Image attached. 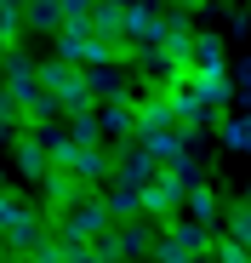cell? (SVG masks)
<instances>
[{"label": "cell", "mask_w": 251, "mask_h": 263, "mask_svg": "<svg viewBox=\"0 0 251 263\" xmlns=\"http://www.w3.org/2000/svg\"><path fill=\"white\" fill-rule=\"evenodd\" d=\"M154 263H194L212 252V235H205L200 223H165V235H154Z\"/></svg>", "instance_id": "6da1fadb"}, {"label": "cell", "mask_w": 251, "mask_h": 263, "mask_svg": "<svg viewBox=\"0 0 251 263\" xmlns=\"http://www.w3.org/2000/svg\"><path fill=\"white\" fill-rule=\"evenodd\" d=\"M52 229L69 240V246H92L103 229H109V206L97 200V195H86V200H80V206H69L63 217H52Z\"/></svg>", "instance_id": "7a4b0ae2"}, {"label": "cell", "mask_w": 251, "mask_h": 263, "mask_svg": "<svg viewBox=\"0 0 251 263\" xmlns=\"http://www.w3.org/2000/svg\"><path fill=\"white\" fill-rule=\"evenodd\" d=\"M34 74H40V92L63 103V115H69V109H92L86 80H80V69H74V63H57V58H52V63H34Z\"/></svg>", "instance_id": "3957f363"}, {"label": "cell", "mask_w": 251, "mask_h": 263, "mask_svg": "<svg viewBox=\"0 0 251 263\" xmlns=\"http://www.w3.org/2000/svg\"><path fill=\"white\" fill-rule=\"evenodd\" d=\"M0 98H6L17 115L40 98V74H34V63L23 52H0Z\"/></svg>", "instance_id": "277c9868"}, {"label": "cell", "mask_w": 251, "mask_h": 263, "mask_svg": "<svg viewBox=\"0 0 251 263\" xmlns=\"http://www.w3.org/2000/svg\"><path fill=\"white\" fill-rule=\"evenodd\" d=\"M183 195H189V183H177L172 172H154V183H149V189H137V200H143V217H149V223H177Z\"/></svg>", "instance_id": "5b68a950"}, {"label": "cell", "mask_w": 251, "mask_h": 263, "mask_svg": "<svg viewBox=\"0 0 251 263\" xmlns=\"http://www.w3.org/2000/svg\"><path fill=\"white\" fill-rule=\"evenodd\" d=\"M86 29H92V40L109 46V58H132V40H126V0H97Z\"/></svg>", "instance_id": "8992f818"}, {"label": "cell", "mask_w": 251, "mask_h": 263, "mask_svg": "<svg viewBox=\"0 0 251 263\" xmlns=\"http://www.w3.org/2000/svg\"><path fill=\"white\" fill-rule=\"evenodd\" d=\"M126 40H132V52H154L165 40V12L154 6V0H126Z\"/></svg>", "instance_id": "52a82bcc"}, {"label": "cell", "mask_w": 251, "mask_h": 263, "mask_svg": "<svg viewBox=\"0 0 251 263\" xmlns=\"http://www.w3.org/2000/svg\"><path fill=\"white\" fill-rule=\"evenodd\" d=\"M109 160H114V183H126V189H149V183H154V172H160V160H154L143 143L120 149V155H109Z\"/></svg>", "instance_id": "ba28073f"}, {"label": "cell", "mask_w": 251, "mask_h": 263, "mask_svg": "<svg viewBox=\"0 0 251 263\" xmlns=\"http://www.w3.org/2000/svg\"><path fill=\"white\" fill-rule=\"evenodd\" d=\"M189 86H194V98L212 109V115L234 98V74H228V69H205V74H200V69H189Z\"/></svg>", "instance_id": "9c48e42d"}, {"label": "cell", "mask_w": 251, "mask_h": 263, "mask_svg": "<svg viewBox=\"0 0 251 263\" xmlns=\"http://www.w3.org/2000/svg\"><path fill=\"white\" fill-rule=\"evenodd\" d=\"M132 120H137V132H132V138L143 143V138H154V132H172L177 120H172V109H165V98L160 92H149V98H137L132 103Z\"/></svg>", "instance_id": "30bf717a"}, {"label": "cell", "mask_w": 251, "mask_h": 263, "mask_svg": "<svg viewBox=\"0 0 251 263\" xmlns=\"http://www.w3.org/2000/svg\"><path fill=\"white\" fill-rule=\"evenodd\" d=\"M40 183H46V200H52V217H63L69 206H80V200L92 195V189H80V183L69 178V172H46V178H40Z\"/></svg>", "instance_id": "8fae6325"}, {"label": "cell", "mask_w": 251, "mask_h": 263, "mask_svg": "<svg viewBox=\"0 0 251 263\" xmlns=\"http://www.w3.org/2000/svg\"><path fill=\"white\" fill-rule=\"evenodd\" d=\"M40 235H46V217H40V212H23L17 223L6 229V252H12L17 263H23V257H29V246H34Z\"/></svg>", "instance_id": "7c38bea8"}, {"label": "cell", "mask_w": 251, "mask_h": 263, "mask_svg": "<svg viewBox=\"0 0 251 263\" xmlns=\"http://www.w3.org/2000/svg\"><path fill=\"white\" fill-rule=\"evenodd\" d=\"M63 138L74 149H103V126H97V109H69V132Z\"/></svg>", "instance_id": "4fadbf2b"}, {"label": "cell", "mask_w": 251, "mask_h": 263, "mask_svg": "<svg viewBox=\"0 0 251 263\" xmlns=\"http://www.w3.org/2000/svg\"><path fill=\"white\" fill-rule=\"evenodd\" d=\"M183 212H189V223H200V229H212L217 217H223V200L205 189V183H194L189 195H183Z\"/></svg>", "instance_id": "5bb4252c"}, {"label": "cell", "mask_w": 251, "mask_h": 263, "mask_svg": "<svg viewBox=\"0 0 251 263\" xmlns=\"http://www.w3.org/2000/svg\"><path fill=\"white\" fill-rule=\"evenodd\" d=\"M97 109V126H103V143L109 138H132L137 120H132V103H92Z\"/></svg>", "instance_id": "9a60e30c"}, {"label": "cell", "mask_w": 251, "mask_h": 263, "mask_svg": "<svg viewBox=\"0 0 251 263\" xmlns=\"http://www.w3.org/2000/svg\"><path fill=\"white\" fill-rule=\"evenodd\" d=\"M12 155H17V178H46V172H52V160H46V149H40V138H17L12 143Z\"/></svg>", "instance_id": "2e32d148"}, {"label": "cell", "mask_w": 251, "mask_h": 263, "mask_svg": "<svg viewBox=\"0 0 251 263\" xmlns=\"http://www.w3.org/2000/svg\"><path fill=\"white\" fill-rule=\"evenodd\" d=\"M17 17H23V29H34V34H57V29H63L57 0H29V6H23Z\"/></svg>", "instance_id": "e0dca14e"}, {"label": "cell", "mask_w": 251, "mask_h": 263, "mask_svg": "<svg viewBox=\"0 0 251 263\" xmlns=\"http://www.w3.org/2000/svg\"><path fill=\"white\" fill-rule=\"evenodd\" d=\"M189 69H200V74H205V69H228V63H223V40H217V34H194Z\"/></svg>", "instance_id": "ac0fdd59"}, {"label": "cell", "mask_w": 251, "mask_h": 263, "mask_svg": "<svg viewBox=\"0 0 251 263\" xmlns=\"http://www.w3.org/2000/svg\"><path fill=\"white\" fill-rule=\"evenodd\" d=\"M143 149L165 166V160H177V155L189 149V132H177V126H172V132H154V138H143Z\"/></svg>", "instance_id": "d6986e66"}, {"label": "cell", "mask_w": 251, "mask_h": 263, "mask_svg": "<svg viewBox=\"0 0 251 263\" xmlns=\"http://www.w3.org/2000/svg\"><path fill=\"white\" fill-rule=\"evenodd\" d=\"M103 206H109V223H132V217L143 212V200H137V189H126V183H114Z\"/></svg>", "instance_id": "ffe728a7"}, {"label": "cell", "mask_w": 251, "mask_h": 263, "mask_svg": "<svg viewBox=\"0 0 251 263\" xmlns=\"http://www.w3.org/2000/svg\"><path fill=\"white\" fill-rule=\"evenodd\" d=\"M120 229V246H126V263H132V257H143L149 246H154V223H137V217H132V223H114Z\"/></svg>", "instance_id": "44dd1931"}, {"label": "cell", "mask_w": 251, "mask_h": 263, "mask_svg": "<svg viewBox=\"0 0 251 263\" xmlns=\"http://www.w3.org/2000/svg\"><path fill=\"white\" fill-rule=\"evenodd\" d=\"M223 240H234V246H245V252H251V206H245V200L223 212Z\"/></svg>", "instance_id": "7402d4cb"}, {"label": "cell", "mask_w": 251, "mask_h": 263, "mask_svg": "<svg viewBox=\"0 0 251 263\" xmlns=\"http://www.w3.org/2000/svg\"><path fill=\"white\" fill-rule=\"evenodd\" d=\"M92 6H97V0H57V12H63V29H86Z\"/></svg>", "instance_id": "603a6c76"}, {"label": "cell", "mask_w": 251, "mask_h": 263, "mask_svg": "<svg viewBox=\"0 0 251 263\" xmlns=\"http://www.w3.org/2000/svg\"><path fill=\"white\" fill-rule=\"evenodd\" d=\"M223 143L251 155V120H223Z\"/></svg>", "instance_id": "cb8c5ba5"}, {"label": "cell", "mask_w": 251, "mask_h": 263, "mask_svg": "<svg viewBox=\"0 0 251 263\" xmlns=\"http://www.w3.org/2000/svg\"><path fill=\"white\" fill-rule=\"evenodd\" d=\"M23 212H29V206H23V200H17L12 189H0V229H12V223H17Z\"/></svg>", "instance_id": "d4e9b609"}, {"label": "cell", "mask_w": 251, "mask_h": 263, "mask_svg": "<svg viewBox=\"0 0 251 263\" xmlns=\"http://www.w3.org/2000/svg\"><path fill=\"white\" fill-rule=\"evenodd\" d=\"M212 257H217V263H251V252L234 246V240H212Z\"/></svg>", "instance_id": "484cf974"}, {"label": "cell", "mask_w": 251, "mask_h": 263, "mask_svg": "<svg viewBox=\"0 0 251 263\" xmlns=\"http://www.w3.org/2000/svg\"><path fill=\"white\" fill-rule=\"evenodd\" d=\"M63 263H103V257H97L92 246H69V257H63Z\"/></svg>", "instance_id": "4316f807"}, {"label": "cell", "mask_w": 251, "mask_h": 263, "mask_svg": "<svg viewBox=\"0 0 251 263\" xmlns=\"http://www.w3.org/2000/svg\"><path fill=\"white\" fill-rule=\"evenodd\" d=\"M29 6V0H0V12H23Z\"/></svg>", "instance_id": "83f0119b"}, {"label": "cell", "mask_w": 251, "mask_h": 263, "mask_svg": "<svg viewBox=\"0 0 251 263\" xmlns=\"http://www.w3.org/2000/svg\"><path fill=\"white\" fill-rule=\"evenodd\" d=\"M6 257H12V252H6V229H0V263H6Z\"/></svg>", "instance_id": "f1b7e54d"}, {"label": "cell", "mask_w": 251, "mask_h": 263, "mask_svg": "<svg viewBox=\"0 0 251 263\" xmlns=\"http://www.w3.org/2000/svg\"><path fill=\"white\" fill-rule=\"evenodd\" d=\"M194 263H217V257H212V252H205V257H194Z\"/></svg>", "instance_id": "f546056e"}, {"label": "cell", "mask_w": 251, "mask_h": 263, "mask_svg": "<svg viewBox=\"0 0 251 263\" xmlns=\"http://www.w3.org/2000/svg\"><path fill=\"white\" fill-rule=\"evenodd\" d=\"M245 206H251V183H245Z\"/></svg>", "instance_id": "4dcf8cb0"}, {"label": "cell", "mask_w": 251, "mask_h": 263, "mask_svg": "<svg viewBox=\"0 0 251 263\" xmlns=\"http://www.w3.org/2000/svg\"><path fill=\"white\" fill-rule=\"evenodd\" d=\"M0 189H6V178H0Z\"/></svg>", "instance_id": "1f68e13d"}, {"label": "cell", "mask_w": 251, "mask_h": 263, "mask_svg": "<svg viewBox=\"0 0 251 263\" xmlns=\"http://www.w3.org/2000/svg\"><path fill=\"white\" fill-rule=\"evenodd\" d=\"M6 263H17V257H6Z\"/></svg>", "instance_id": "d6a6232c"}, {"label": "cell", "mask_w": 251, "mask_h": 263, "mask_svg": "<svg viewBox=\"0 0 251 263\" xmlns=\"http://www.w3.org/2000/svg\"><path fill=\"white\" fill-rule=\"evenodd\" d=\"M245 120H251V115H245Z\"/></svg>", "instance_id": "836d02e7"}]
</instances>
